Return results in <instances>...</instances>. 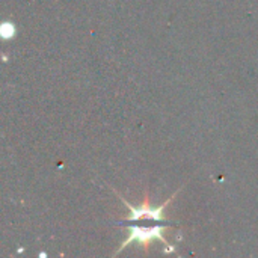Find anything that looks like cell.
<instances>
[{"instance_id":"obj_2","label":"cell","mask_w":258,"mask_h":258,"mask_svg":"<svg viewBox=\"0 0 258 258\" xmlns=\"http://www.w3.org/2000/svg\"><path fill=\"white\" fill-rule=\"evenodd\" d=\"M177 194H178V190L166 201V203H163L160 207H151L150 206V201H148V195L145 194V200H144V203H142V206L141 207H133L130 203H127L119 194H116L118 197H119V200L127 206V209L130 210V215H128V218L127 219H124L121 224H130V222H138V221H142V219H145V221H154V222H166L165 219H163V212H165V209L174 201V198L177 197Z\"/></svg>"},{"instance_id":"obj_3","label":"cell","mask_w":258,"mask_h":258,"mask_svg":"<svg viewBox=\"0 0 258 258\" xmlns=\"http://www.w3.org/2000/svg\"><path fill=\"white\" fill-rule=\"evenodd\" d=\"M14 33H15V27H14V24H11V23H5V24L2 26V36H3L5 39L12 38V36H14Z\"/></svg>"},{"instance_id":"obj_1","label":"cell","mask_w":258,"mask_h":258,"mask_svg":"<svg viewBox=\"0 0 258 258\" xmlns=\"http://www.w3.org/2000/svg\"><path fill=\"white\" fill-rule=\"evenodd\" d=\"M127 225H130V224H127ZM166 227H169L168 222H160V224L151 225V227L135 225V224L130 225V227H128V236H127V239L121 243V246L118 248V251L115 252V255L119 254L121 251H124V249H125L130 243H133V242H138L141 246H144L145 249H148L151 240H154V239L162 240V242L168 246V251H174V248H169L171 245L168 243V240H166L165 236H163V230H165Z\"/></svg>"}]
</instances>
